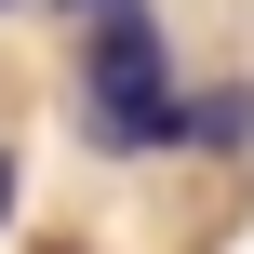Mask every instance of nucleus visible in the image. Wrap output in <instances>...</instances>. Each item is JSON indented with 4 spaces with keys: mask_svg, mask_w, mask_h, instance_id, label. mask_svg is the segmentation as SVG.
<instances>
[{
    "mask_svg": "<svg viewBox=\"0 0 254 254\" xmlns=\"http://www.w3.org/2000/svg\"><path fill=\"white\" fill-rule=\"evenodd\" d=\"M80 121L107 147H174L188 134V94H174V40L147 0H94L80 27Z\"/></svg>",
    "mask_w": 254,
    "mask_h": 254,
    "instance_id": "obj_1",
    "label": "nucleus"
},
{
    "mask_svg": "<svg viewBox=\"0 0 254 254\" xmlns=\"http://www.w3.org/2000/svg\"><path fill=\"white\" fill-rule=\"evenodd\" d=\"M0 214H13V147H0Z\"/></svg>",
    "mask_w": 254,
    "mask_h": 254,
    "instance_id": "obj_2",
    "label": "nucleus"
},
{
    "mask_svg": "<svg viewBox=\"0 0 254 254\" xmlns=\"http://www.w3.org/2000/svg\"><path fill=\"white\" fill-rule=\"evenodd\" d=\"M67 13H94V0H67Z\"/></svg>",
    "mask_w": 254,
    "mask_h": 254,
    "instance_id": "obj_3",
    "label": "nucleus"
},
{
    "mask_svg": "<svg viewBox=\"0 0 254 254\" xmlns=\"http://www.w3.org/2000/svg\"><path fill=\"white\" fill-rule=\"evenodd\" d=\"M0 13H13V0H0Z\"/></svg>",
    "mask_w": 254,
    "mask_h": 254,
    "instance_id": "obj_4",
    "label": "nucleus"
}]
</instances>
